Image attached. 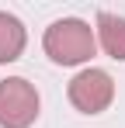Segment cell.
Masks as SVG:
<instances>
[{
  "instance_id": "6da1fadb",
  "label": "cell",
  "mask_w": 125,
  "mask_h": 128,
  "mask_svg": "<svg viewBox=\"0 0 125 128\" xmlns=\"http://www.w3.org/2000/svg\"><path fill=\"white\" fill-rule=\"evenodd\" d=\"M42 48L56 66H83L97 52V35L80 18H59V21H52L45 28Z\"/></svg>"
},
{
  "instance_id": "7a4b0ae2",
  "label": "cell",
  "mask_w": 125,
  "mask_h": 128,
  "mask_svg": "<svg viewBox=\"0 0 125 128\" xmlns=\"http://www.w3.org/2000/svg\"><path fill=\"white\" fill-rule=\"evenodd\" d=\"M38 90L24 76L0 80V128H31L38 118Z\"/></svg>"
},
{
  "instance_id": "3957f363",
  "label": "cell",
  "mask_w": 125,
  "mask_h": 128,
  "mask_svg": "<svg viewBox=\"0 0 125 128\" xmlns=\"http://www.w3.org/2000/svg\"><path fill=\"white\" fill-rule=\"evenodd\" d=\"M66 94H70V104L77 107L80 114H101L115 100V80H111L108 69L87 66V69H80L70 80V90Z\"/></svg>"
},
{
  "instance_id": "277c9868",
  "label": "cell",
  "mask_w": 125,
  "mask_h": 128,
  "mask_svg": "<svg viewBox=\"0 0 125 128\" xmlns=\"http://www.w3.org/2000/svg\"><path fill=\"white\" fill-rule=\"evenodd\" d=\"M94 35H97V45H101L111 59L125 62V18L111 14V10H101V14H97Z\"/></svg>"
},
{
  "instance_id": "5b68a950",
  "label": "cell",
  "mask_w": 125,
  "mask_h": 128,
  "mask_svg": "<svg viewBox=\"0 0 125 128\" xmlns=\"http://www.w3.org/2000/svg\"><path fill=\"white\" fill-rule=\"evenodd\" d=\"M24 45H28V28H24L14 14L0 10V66L21 59Z\"/></svg>"
}]
</instances>
